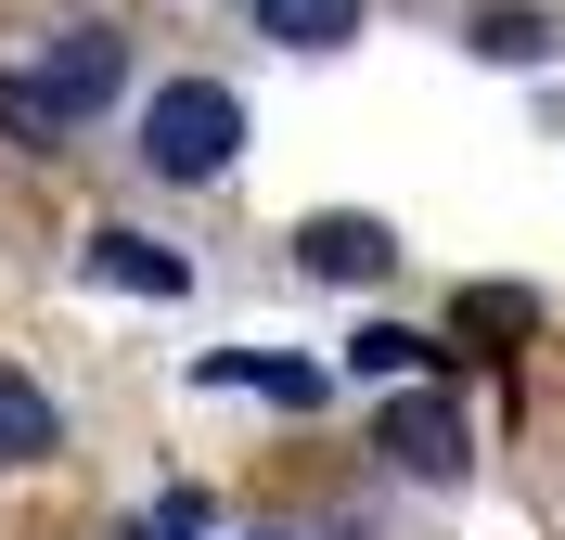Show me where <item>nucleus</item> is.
Here are the masks:
<instances>
[{
	"label": "nucleus",
	"mask_w": 565,
	"mask_h": 540,
	"mask_svg": "<svg viewBox=\"0 0 565 540\" xmlns=\"http://www.w3.org/2000/svg\"><path fill=\"white\" fill-rule=\"evenodd\" d=\"M296 257H309L321 284H386V271H398V232L360 219V207H321L309 232H296Z\"/></svg>",
	"instance_id": "nucleus-3"
},
{
	"label": "nucleus",
	"mask_w": 565,
	"mask_h": 540,
	"mask_svg": "<svg viewBox=\"0 0 565 540\" xmlns=\"http://www.w3.org/2000/svg\"><path fill=\"white\" fill-rule=\"evenodd\" d=\"M373 451H386L398 476H462V412H450V399H386Z\"/></svg>",
	"instance_id": "nucleus-4"
},
{
	"label": "nucleus",
	"mask_w": 565,
	"mask_h": 540,
	"mask_svg": "<svg viewBox=\"0 0 565 540\" xmlns=\"http://www.w3.org/2000/svg\"><path fill=\"white\" fill-rule=\"evenodd\" d=\"M476 52H501V65H540V52H553V27H540V13H476Z\"/></svg>",
	"instance_id": "nucleus-10"
},
{
	"label": "nucleus",
	"mask_w": 565,
	"mask_h": 540,
	"mask_svg": "<svg viewBox=\"0 0 565 540\" xmlns=\"http://www.w3.org/2000/svg\"><path fill=\"white\" fill-rule=\"evenodd\" d=\"M257 27L296 39V52H334V39L360 27V0H257Z\"/></svg>",
	"instance_id": "nucleus-9"
},
{
	"label": "nucleus",
	"mask_w": 565,
	"mask_h": 540,
	"mask_svg": "<svg viewBox=\"0 0 565 540\" xmlns=\"http://www.w3.org/2000/svg\"><path fill=\"white\" fill-rule=\"evenodd\" d=\"M90 271H104L116 296H193V257L141 245V232H90Z\"/></svg>",
	"instance_id": "nucleus-5"
},
{
	"label": "nucleus",
	"mask_w": 565,
	"mask_h": 540,
	"mask_svg": "<svg viewBox=\"0 0 565 540\" xmlns=\"http://www.w3.org/2000/svg\"><path fill=\"white\" fill-rule=\"evenodd\" d=\"M206 387H257V399H282V412H309L321 373H309V360H270V348H218V360H206Z\"/></svg>",
	"instance_id": "nucleus-7"
},
{
	"label": "nucleus",
	"mask_w": 565,
	"mask_h": 540,
	"mask_svg": "<svg viewBox=\"0 0 565 540\" xmlns=\"http://www.w3.org/2000/svg\"><path fill=\"white\" fill-rule=\"evenodd\" d=\"M116 77H129V52H116V27H65L52 39V52H39V116H52V129H77V116H104L116 104Z\"/></svg>",
	"instance_id": "nucleus-2"
},
{
	"label": "nucleus",
	"mask_w": 565,
	"mask_h": 540,
	"mask_svg": "<svg viewBox=\"0 0 565 540\" xmlns=\"http://www.w3.org/2000/svg\"><path fill=\"white\" fill-rule=\"evenodd\" d=\"M527 322H540V309L514 284H476V296H462V335H527Z\"/></svg>",
	"instance_id": "nucleus-11"
},
{
	"label": "nucleus",
	"mask_w": 565,
	"mask_h": 540,
	"mask_svg": "<svg viewBox=\"0 0 565 540\" xmlns=\"http://www.w3.org/2000/svg\"><path fill=\"white\" fill-rule=\"evenodd\" d=\"M39 451H65V412H52V387L0 360V464H39Z\"/></svg>",
	"instance_id": "nucleus-6"
},
{
	"label": "nucleus",
	"mask_w": 565,
	"mask_h": 540,
	"mask_svg": "<svg viewBox=\"0 0 565 540\" xmlns=\"http://www.w3.org/2000/svg\"><path fill=\"white\" fill-rule=\"evenodd\" d=\"M424 360H437V335H412V322H360L348 335V373H360V387H398V373H424Z\"/></svg>",
	"instance_id": "nucleus-8"
},
{
	"label": "nucleus",
	"mask_w": 565,
	"mask_h": 540,
	"mask_svg": "<svg viewBox=\"0 0 565 540\" xmlns=\"http://www.w3.org/2000/svg\"><path fill=\"white\" fill-rule=\"evenodd\" d=\"M0 129H13V142H65V129L39 116V91H26V77H0Z\"/></svg>",
	"instance_id": "nucleus-12"
},
{
	"label": "nucleus",
	"mask_w": 565,
	"mask_h": 540,
	"mask_svg": "<svg viewBox=\"0 0 565 540\" xmlns=\"http://www.w3.org/2000/svg\"><path fill=\"white\" fill-rule=\"evenodd\" d=\"M232 155H245V91L168 77V91L141 104V168H154V180H218Z\"/></svg>",
	"instance_id": "nucleus-1"
}]
</instances>
